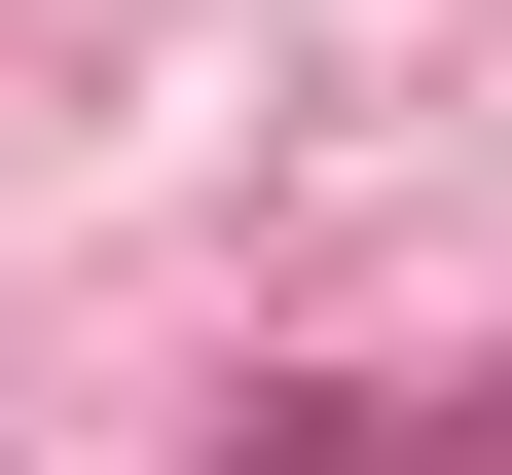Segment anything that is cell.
Here are the masks:
<instances>
[{"label":"cell","instance_id":"cell-1","mask_svg":"<svg viewBox=\"0 0 512 475\" xmlns=\"http://www.w3.org/2000/svg\"><path fill=\"white\" fill-rule=\"evenodd\" d=\"M476 439H512V402H476Z\"/></svg>","mask_w":512,"mask_h":475}]
</instances>
